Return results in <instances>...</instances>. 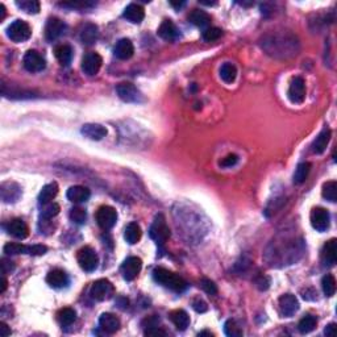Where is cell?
Listing matches in <instances>:
<instances>
[{
  "mask_svg": "<svg viewBox=\"0 0 337 337\" xmlns=\"http://www.w3.org/2000/svg\"><path fill=\"white\" fill-rule=\"evenodd\" d=\"M28 250H29V246L23 245L20 242H7L3 248V251L8 256L28 255Z\"/></svg>",
  "mask_w": 337,
  "mask_h": 337,
  "instance_id": "36",
  "label": "cell"
},
{
  "mask_svg": "<svg viewBox=\"0 0 337 337\" xmlns=\"http://www.w3.org/2000/svg\"><path fill=\"white\" fill-rule=\"evenodd\" d=\"M141 227H140L137 223H129L128 225H127L125 230H124V239H125V241L128 242V244L135 245V244H137V242L141 240Z\"/></svg>",
  "mask_w": 337,
  "mask_h": 337,
  "instance_id": "29",
  "label": "cell"
},
{
  "mask_svg": "<svg viewBox=\"0 0 337 337\" xmlns=\"http://www.w3.org/2000/svg\"><path fill=\"white\" fill-rule=\"evenodd\" d=\"M287 96L290 101L295 103V104H301L306 99V85H304L303 78L295 77L292 78L290 87H288Z\"/></svg>",
  "mask_w": 337,
  "mask_h": 337,
  "instance_id": "12",
  "label": "cell"
},
{
  "mask_svg": "<svg viewBox=\"0 0 337 337\" xmlns=\"http://www.w3.org/2000/svg\"><path fill=\"white\" fill-rule=\"evenodd\" d=\"M61 211V207H59L57 203H48V204H44L43 209H41V219H46V220H50V219L55 218L57 215Z\"/></svg>",
  "mask_w": 337,
  "mask_h": 337,
  "instance_id": "40",
  "label": "cell"
},
{
  "mask_svg": "<svg viewBox=\"0 0 337 337\" xmlns=\"http://www.w3.org/2000/svg\"><path fill=\"white\" fill-rule=\"evenodd\" d=\"M224 332H225V334L229 337L242 336L241 328L237 325V323L235 322V320H228V322L224 324Z\"/></svg>",
  "mask_w": 337,
  "mask_h": 337,
  "instance_id": "43",
  "label": "cell"
},
{
  "mask_svg": "<svg viewBox=\"0 0 337 337\" xmlns=\"http://www.w3.org/2000/svg\"><path fill=\"white\" fill-rule=\"evenodd\" d=\"M77 260L80 269L87 271V273L95 271L99 264L98 255H96V251L91 246H83V248H80L78 250Z\"/></svg>",
  "mask_w": 337,
  "mask_h": 337,
  "instance_id": "4",
  "label": "cell"
},
{
  "mask_svg": "<svg viewBox=\"0 0 337 337\" xmlns=\"http://www.w3.org/2000/svg\"><path fill=\"white\" fill-rule=\"evenodd\" d=\"M184 4H186V3H184V2H182V3H174V2H172V3H170V6L174 7L175 9H179V8H182V7H183Z\"/></svg>",
  "mask_w": 337,
  "mask_h": 337,
  "instance_id": "55",
  "label": "cell"
},
{
  "mask_svg": "<svg viewBox=\"0 0 337 337\" xmlns=\"http://www.w3.org/2000/svg\"><path fill=\"white\" fill-rule=\"evenodd\" d=\"M316 324H318V320H316L315 316L306 315L302 318L299 324H298V329H299V332H301L302 334H307L316 328Z\"/></svg>",
  "mask_w": 337,
  "mask_h": 337,
  "instance_id": "35",
  "label": "cell"
},
{
  "mask_svg": "<svg viewBox=\"0 0 337 337\" xmlns=\"http://www.w3.org/2000/svg\"><path fill=\"white\" fill-rule=\"evenodd\" d=\"M221 36H223V31H221L220 28L216 27L205 28L202 32V37L205 43H214V41L219 40Z\"/></svg>",
  "mask_w": 337,
  "mask_h": 337,
  "instance_id": "41",
  "label": "cell"
},
{
  "mask_svg": "<svg viewBox=\"0 0 337 337\" xmlns=\"http://www.w3.org/2000/svg\"><path fill=\"white\" fill-rule=\"evenodd\" d=\"M46 283L53 288H65L69 285V277L61 269H54L46 276Z\"/></svg>",
  "mask_w": 337,
  "mask_h": 337,
  "instance_id": "20",
  "label": "cell"
},
{
  "mask_svg": "<svg viewBox=\"0 0 337 337\" xmlns=\"http://www.w3.org/2000/svg\"><path fill=\"white\" fill-rule=\"evenodd\" d=\"M279 310L281 313L286 318H291L295 315L298 310H299V302H298L297 297L292 294H285L279 298Z\"/></svg>",
  "mask_w": 337,
  "mask_h": 337,
  "instance_id": "14",
  "label": "cell"
},
{
  "mask_svg": "<svg viewBox=\"0 0 337 337\" xmlns=\"http://www.w3.org/2000/svg\"><path fill=\"white\" fill-rule=\"evenodd\" d=\"M200 286H202L203 290H204V291L207 292L208 295H216V294H218V287H216L215 282H214V281H211V279L203 278L202 282H200Z\"/></svg>",
  "mask_w": 337,
  "mask_h": 337,
  "instance_id": "45",
  "label": "cell"
},
{
  "mask_svg": "<svg viewBox=\"0 0 337 337\" xmlns=\"http://www.w3.org/2000/svg\"><path fill=\"white\" fill-rule=\"evenodd\" d=\"M188 22L195 25V27L204 28L205 29V28H208L209 23H211V17H209L208 13L203 11V9L195 8L188 13Z\"/></svg>",
  "mask_w": 337,
  "mask_h": 337,
  "instance_id": "26",
  "label": "cell"
},
{
  "mask_svg": "<svg viewBox=\"0 0 337 337\" xmlns=\"http://www.w3.org/2000/svg\"><path fill=\"white\" fill-rule=\"evenodd\" d=\"M75 319H77V312L73 308H69V307L62 308L57 313V320H58V323L62 327H69V325H71L75 322Z\"/></svg>",
  "mask_w": 337,
  "mask_h": 337,
  "instance_id": "32",
  "label": "cell"
},
{
  "mask_svg": "<svg viewBox=\"0 0 337 337\" xmlns=\"http://www.w3.org/2000/svg\"><path fill=\"white\" fill-rule=\"evenodd\" d=\"M54 55L61 66H69L73 59V49L66 44H61L54 48Z\"/></svg>",
  "mask_w": 337,
  "mask_h": 337,
  "instance_id": "28",
  "label": "cell"
},
{
  "mask_svg": "<svg viewBox=\"0 0 337 337\" xmlns=\"http://www.w3.org/2000/svg\"><path fill=\"white\" fill-rule=\"evenodd\" d=\"M142 269V261L141 258L138 257H128L123 262L121 267H120V271L123 274V278L125 281H133V279L137 278V276L140 274Z\"/></svg>",
  "mask_w": 337,
  "mask_h": 337,
  "instance_id": "10",
  "label": "cell"
},
{
  "mask_svg": "<svg viewBox=\"0 0 337 337\" xmlns=\"http://www.w3.org/2000/svg\"><path fill=\"white\" fill-rule=\"evenodd\" d=\"M6 18V7L4 4H0V22H3Z\"/></svg>",
  "mask_w": 337,
  "mask_h": 337,
  "instance_id": "54",
  "label": "cell"
},
{
  "mask_svg": "<svg viewBox=\"0 0 337 337\" xmlns=\"http://www.w3.org/2000/svg\"><path fill=\"white\" fill-rule=\"evenodd\" d=\"M114 53L119 59H129L135 53V46H133L132 41L129 40V38H121L116 43L114 48Z\"/></svg>",
  "mask_w": 337,
  "mask_h": 337,
  "instance_id": "23",
  "label": "cell"
},
{
  "mask_svg": "<svg viewBox=\"0 0 337 337\" xmlns=\"http://www.w3.org/2000/svg\"><path fill=\"white\" fill-rule=\"evenodd\" d=\"M11 333H12V331L8 328V325H7L6 323H2V324H0V334L3 337H7Z\"/></svg>",
  "mask_w": 337,
  "mask_h": 337,
  "instance_id": "51",
  "label": "cell"
},
{
  "mask_svg": "<svg viewBox=\"0 0 337 337\" xmlns=\"http://www.w3.org/2000/svg\"><path fill=\"white\" fill-rule=\"evenodd\" d=\"M57 194H58V184L55 183V182L45 184L43 187V190H41L40 195H38V202L43 205L52 203V200L57 196Z\"/></svg>",
  "mask_w": 337,
  "mask_h": 337,
  "instance_id": "30",
  "label": "cell"
},
{
  "mask_svg": "<svg viewBox=\"0 0 337 337\" xmlns=\"http://www.w3.org/2000/svg\"><path fill=\"white\" fill-rule=\"evenodd\" d=\"M123 17L127 18V22L132 23V24H140L145 17V11L140 4L131 3L124 9Z\"/></svg>",
  "mask_w": 337,
  "mask_h": 337,
  "instance_id": "22",
  "label": "cell"
},
{
  "mask_svg": "<svg viewBox=\"0 0 337 337\" xmlns=\"http://www.w3.org/2000/svg\"><path fill=\"white\" fill-rule=\"evenodd\" d=\"M337 260V241L331 239L324 244L322 249V262L324 266H333Z\"/></svg>",
  "mask_w": 337,
  "mask_h": 337,
  "instance_id": "17",
  "label": "cell"
},
{
  "mask_svg": "<svg viewBox=\"0 0 337 337\" xmlns=\"http://www.w3.org/2000/svg\"><path fill=\"white\" fill-rule=\"evenodd\" d=\"M145 334H146V336H166V332L160 328H157L154 325H152L151 328L145 331Z\"/></svg>",
  "mask_w": 337,
  "mask_h": 337,
  "instance_id": "50",
  "label": "cell"
},
{
  "mask_svg": "<svg viewBox=\"0 0 337 337\" xmlns=\"http://www.w3.org/2000/svg\"><path fill=\"white\" fill-rule=\"evenodd\" d=\"M96 223L103 230H110L115 227L117 221V212L111 205H101L96 211Z\"/></svg>",
  "mask_w": 337,
  "mask_h": 337,
  "instance_id": "6",
  "label": "cell"
},
{
  "mask_svg": "<svg viewBox=\"0 0 337 337\" xmlns=\"http://www.w3.org/2000/svg\"><path fill=\"white\" fill-rule=\"evenodd\" d=\"M7 285H8V282H7L6 277L3 276V278H2V288H0V294H4V292H6Z\"/></svg>",
  "mask_w": 337,
  "mask_h": 337,
  "instance_id": "53",
  "label": "cell"
},
{
  "mask_svg": "<svg viewBox=\"0 0 337 337\" xmlns=\"http://www.w3.org/2000/svg\"><path fill=\"white\" fill-rule=\"evenodd\" d=\"M68 27L58 17H50L45 25V38L49 43L58 40L62 34H65Z\"/></svg>",
  "mask_w": 337,
  "mask_h": 337,
  "instance_id": "11",
  "label": "cell"
},
{
  "mask_svg": "<svg viewBox=\"0 0 337 337\" xmlns=\"http://www.w3.org/2000/svg\"><path fill=\"white\" fill-rule=\"evenodd\" d=\"M66 196L73 203H85L90 199L91 191L85 186H71L66 193Z\"/></svg>",
  "mask_w": 337,
  "mask_h": 337,
  "instance_id": "25",
  "label": "cell"
},
{
  "mask_svg": "<svg viewBox=\"0 0 337 337\" xmlns=\"http://www.w3.org/2000/svg\"><path fill=\"white\" fill-rule=\"evenodd\" d=\"M310 220L313 229L318 232H325L331 225V215L323 207H316L311 211Z\"/></svg>",
  "mask_w": 337,
  "mask_h": 337,
  "instance_id": "8",
  "label": "cell"
},
{
  "mask_svg": "<svg viewBox=\"0 0 337 337\" xmlns=\"http://www.w3.org/2000/svg\"><path fill=\"white\" fill-rule=\"evenodd\" d=\"M168 318H170V320H172V323L175 325V328L178 331H184L190 325V316L184 310L173 311V312H170Z\"/></svg>",
  "mask_w": 337,
  "mask_h": 337,
  "instance_id": "27",
  "label": "cell"
},
{
  "mask_svg": "<svg viewBox=\"0 0 337 337\" xmlns=\"http://www.w3.org/2000/svg\"><path fill=\"white\" fill-rule=\"evenodd\" d=\"M16 6L29 15H36L40 12V3L37 0H17Z\"/></svg>",
  "mask_w": 337,
  "mask_h": 337,
  "instance_id": "37",
  "label": "cell"
},
{
  "mask_svg": "<svg viewBox=\"0 0 337 337\" xmlns=\"http://www.w3.org/2000/svg\"><path fill=\"white\" fill-rule=\"evenodd\" d=\"M114 292V285L107 279H99V281L94 282L91 286V290H90V295H91L92 299H95L98 302L108 301L112 298Z\"/></svg>",
  "mask_w": 337,
  "mask_h": 337,
  "instance_id": "5",
  "label": "cell"
},
{
  "mask_svg": "<svg viewBox=\"0 0 337 337\" xmlns=\"http://www.w3.org/2000/svg\"><path fill=\"white\" fill-rule=\"evenodd\" d=\"M322 287L325 297H333L334 292H336V279H334L332 274H327V276L323 277Z\"/></svg>",
  "mask_w": 337,
  "mask_h": 337,
  "instance_id": "39",
  "label": "cell"
},
{
  "mask_svg": "<svg viewBox=\"0 0 337 337\" xmlns=\"http://www.w3.org/2000/svg\"><path fill=\"white\" fill-rule=\"evenodd\" d=\"M193 308L196 311V312L203 313L208 310V306H207V303H205L203 299H200V298H196V299H194L193 301Z\"/></svg>",
  "mask_w": 337,
  "mask_h": 337,
  "instance_id": "47",
  "label": "cell"
},
{
  "mask_svg": "<svg viewBox=\"0 0 337 337\" xmlns=\"http://www.w3.org/2000/svg\"><path fill=\"white\" fill-rule=\"evenodd\" d=\"M323 198L327 199L328 202L334 203L337 200V182L329 181L327 183L323 184Z\"/></svg>",
  "mask_w": 337,
  "mask_h": 337,
  "instance_id": "38",
  "label": "cell"
},
{
  "mask_svg": "<svg viewBox=\"0 0 337 337\" xmlns=\"http://www.w3.org/2000/svg\"><path fill=\"white\" fill-rule=\"evenodd\" d=\"M101 64H103V59H101V57L98 53H87L82 59L83 73L89 75V77H94V75H96V74L99 73V70H100Z\"/></svg>",
  "mask_w": 337,
  "mask_h": 337,
  "instance_id": "13",
  "label": "cell"
},
{
  "mask_svg": "<svg viewBox=\"0 0 337 337\" xmlns=\"http://www.w3.org/2000/svg\"><path fill=\"white\" fill-rule=\"evenodd\" d=\"M7 232H8L11 236L15 237V239L24 240L27 239L28 235H29V228H28L25 221L22 220V219H13V220L9 221L8 225H7Z\"/></svg>",
  "mask_w": 337,
  "mask_h": 337,
  "instance_id": "21",
  "label": "cell"
},
{
  "mask_svg": "<svg viewBox=\"0 0 337 337\" xmlns=\"http://www.w3.org/2000/svg\"><path fill=\"white\" fill-rule=\"evenodd\" d=\"M331 136L332 132L329 128H324L322 132L319 133V136L315 138V141L311 145V151L313 154H322L324 153L327 146H328L329 141H331Z\"/></svg>",
  "mask_w": 337,
  "mask_h": 337,
  "instance_id": "24",
  "label": "cell"
},
{
  "mask_svg": "<svg viewBox=\"0 0 337 337\" xmlns=\"http://www.w3.org/2000/svg\"><path fill=\"white\" fill-rule=\"evenodd\" d=\"M80 132L85 137L90 138V140H94V141H100L103 138L107 136V128L103 127L101 124H85L80 129Z\"/></svg>",
  "mask_w": 337,
  "mask_h": 337,
  "instance_id": "18",
  "label": "cell"
},
{
  "mask_svg": "<svg viewBox=\"0 0 337 337\" xmlns=\"http://www.w3.org/2000/svg\"><path fill=\"white\" fill-rule=\"evenodd\" d=\"M153 279L158 285L163 286L177 294H182L188 287L187 282L182 277L173 273V271H168L167 269H163V267H156L153 270Z\"/></svg>",
  "mask_w": 337,
  "mask_h": 337,
  "instance_id": "1",
  "label": "cell"
},
{
  "mask_svg": "<svg viewBox=\"0 0 337 337\" xmlns=\"http://www.w3.org/2000/svg\"><path fill=\"white\" fill-rule=\"evenodd\" d=\"M237 77V69L236 66L230 62H225L220 68V78L225 83L235 82Z\"/></svg>",
  "mask_w": 337,
  "mask_h": 337,
  "instance_id": "33",
  "label": "cell"
},
{
  "mask_svg": "<svg viewBox=\"0 0 337 337\" xmlns=\"http://www.w3.org/2000/svg\"><path fill=\"white\" fill-rule=\"evenodd\" d=\"M0 194L4 203H15L20 199L23 191L22 187L15 182H4L0 188Z\"/></svg>",
  "mask_w": 337,
  "mask_h": 337,
  "instance_id": "15",
  "label": "cell"
},
{
  "mask_svg": "<svg viewBox=\"0 0 337 337\" xmlns=\"http://www.w3.org/2000/svg\"><path fill=\"white\" fill-rule=\"evenodd\" d=\"M116 92L119 98L125 103H141L144 101V96L140 90L132 83H119L116 86Z\"/></svg>",
  "mask_w": 337,
  "mask_h": 337,
  "instance_id": "7",
  "label": "cell"
},
{
  "mask_svg": "<svg viewBox=\"0 0 337 337\" xmlns=\"http://www.w3.org/2000/svg\"><path fill=\"white\" fill-rule=\"evenodd\" d=\"M46 251H48V248H46L45 245H40V244H37V245L29 246L28 255H31V256H44Z\"/></svg>",
  "mask_w": 337,
  "mask_h": 337,
  "instance_id": "48",
  "label": "cell"
},
{
  "mask_svg": "<svg viewBox=\"0 0 337 337\" xmlns=\"http://www.w3.org/2000/svg\"><path fill=\"white\" fill-rule=\"evenodd\" d=\"M334 329H336V324L334 323H332V324H329L327 328H325L324 333L327 334V336H333L334 334Z\"/></svg>",
  "mask_w": 337,
  "mask_h": 337,
  "instance_id": "52",
  "label": "cell"
},
{
  "mask_svg": "<svg viewBox=\"0 0 337 337\" xmlns=\"http://www.w3.org/2000/svg\"><path fill=\"white\" fill-rule=\"evenodd\" d=\"M62 7L70 9H79V11H87L95 7V3L92 2H71V3H61Z\"/></svg>",
  "mask_w": 337,
  "mask_h": 337,
  "instance_id": "44",
  "label": "cell"
},
{
  "mask_svg": "<svg viewBox=\"0 0 337 337\" xmlns=\"http://www.w3.org/2000/svg\"><path fill=\"white\" fill-rule=\"evenodd\" d=\"M23 65L29 73H40L46 68V61L37 50H28L23 58Z\"/></svg>",
  "mask_w": 337,
  "mask_h": 337,
  "instance_id": "9",
  "label": "cell"
},
{
  "mask_svg": "<svg viewBox=\"0 0 337 337\" xmlns=\"http://www.w3.org/2000/svg\"><path fill=\"white\" fill-rule=\"evenodd\" d=\"M99 327L106 333L114 334L120 329V319L114 313L106 312L99 318Z\"/></svg>",
  "mask_w": 337,
  "mask_h": 337,
  "instance_id": "19",
  "label": "cell"
},
{
  "mask_svg": "<svg viewBox=\"0 0 337 337\" xmlns=\"http://www.w3.org/2000/svg\"><path fill=\"white\" fill-rule=\"evenodd\" d=\"M310 172H311V163H308V162L299 163L297 167V170H295V173H294V177H292V181H294V183L295 184L303 183L307 178H308Z\"/></svg>",
  "mask_w": 337,
  "mask_h": 337,
  "instance_id": "34",
  "label": "cell"
},
{
  "mask_svg": "<svg viewBox=\"0 0 337 337\" xmlns=\"http://www.w3.org/2000/svg\"><path fill=\"white\" fill-rule=\"evenodd\" d=\"M149 236L157 242V245L160 246L165 245V242L170 237V229H168L166 219L162 214L157 215L156 219H154L153 224L151 225V229H149Z\"/></svg>",
  "mask_w": 337,
  "mask_h": 337,
  "instance_id": "2",
  "label": "cell"
},
{
  "mask_svg": "<svg viewBox=\"0 0 337 337\" xmlns=\"http://www.w3.org/2000/svg\"><path fill=\"white\" fill-rule=\"evenodd\" d=\"M99 29L95 24H86L80 32V41L86 45H92L98 40Z\"/></svg>",
  "mask_w": 337,
  "mask_h": 337,
  "instance_id": "31",
  "label": "cell"
},
{
  "mask_svg": "<svg viewBox=\"0 0 337 337\" xmlns=\"http://www.w3.org/2000/svg\"><path fill=\"white\" fill-rule=\"evenodd\" d=\"M70 219L71 221H74L75 224H82L86 223L87 219V212L86 209H83L82 207H74V208L70 209Z\"/></svg>",
  "mask_w": 337,
  "mask_h": 337,
  "instance_id": "42",
  "label": "cell"
},
{
  "mask_svg": "<svg viewBox=\"0 0 337 337\" xmlns=\"http://www.w3.org/2000/svg\"><path fill=\"white\" fill-rule=\"evenodd\" d=\"M239 161V156L237 154H228L227 157H224L223 160L220 161V166L223 167H232L235 166Z\"/></svg>",
  "mask_w": 337,
  "mask_h": 337,
  "instance_id": "46",
  "label": "cell"
},
{
  "mask_svg": "<svg viewBox=\"0 0 337 337\" xmlns=\"http://www.w3.org/2000/svg\"><path fill=\"white\" fill-rule=\"evenodd\" d=\"M157 34L165 41H175L181 37V31L172 20H163L157 31Z\"/></svg>",
  "mask_w": 337,
  "mask_h": 337,
  "instance_id": "16",
  "label": "cell"
},
{
  "mask_svg": "<svg viewBox=\"0 0 337 337\" xmlns=\"http://www.w3.org/2000/svg\"><path fill=\"white\" fill-rule=\"evenodd\" d=\"M13 269H15V265H13L12 261L7 260V258H3V260H2V270H3L4 276H6V274L12 273Z\"/></svg>",
  "mask_w": 337,
  "mask_h": 337,
  "instance_id": "49",
  "label": "cell"
},
{
  "mask_svg": "<svg viewBox=\"0 0 337 337\" xmlns=\"http://www.w3.org/2000/svg\"><path fill=\"white\" fill-rule=\"evenodd\" d=\"M7 36L13 43H24L32 36V29L24 20H15L7 28Z\"/></svg>",
  "mask_w": 337,
  "mask_h": 337,
  "instance_id": "3",
  "label": "cell"
}]
</instances>
